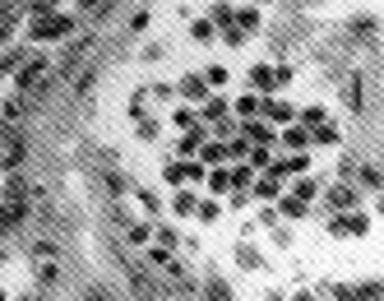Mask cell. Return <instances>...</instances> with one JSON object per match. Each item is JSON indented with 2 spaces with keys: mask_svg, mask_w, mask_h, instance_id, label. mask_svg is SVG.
<instances>
[{
  "mask_svg": "<svg viewBox=\"0 0 384 301\" xmlns=\"http://www.w3.org/2000/svg\"><path fill=\"white\" fill-rule=\"evenodd\" d=\"M75 33V14H46V19H33V28H28V37H33V42H65V37Z\"/></svg>",
  "mask_w": 384,
  "mask_h": 301,
  "instance_id": "6da1fadb",
  "label": "cell"
},
{
  "mask_svg": "<svg viewBox=\"0 0 384 301\" xmlns=\"http://www.w3.org/2000/svg\"><path fill=\"white\" fill-rule=\"evenodd\" d=\"M366 232H371V218L357 213V209L333 213V218H329V236H366Z\"/></svg>",
  "mask_w": 384,
  "mask_h": 301,
  "instance_id": "7a4b0ae2",
  "label": "cell"
},
{
  "mask_svg": "<svg viewBox=\"0 0 384 301\" xmlns=\"http://www.w3.org/2000/svg\"><path fill=\"white\" fill-rule=\"evenodd\" d=\"M176 89H181V98H186L190 107H195V102H199V107H204V102L213 98V89H209V84H204V75H186V79H181V84H176Z\"/></svg>",
  "mask_w": 384,
  "mask_h": 301,
  "instance_id": "3957f363",
  "label": "cell"
},
{
  "mask_svg": "<svg viewBox=\"0 0 384 301\" xmlns=\"http://www.w3.org/2000/svg\"><path fill=\"white\" fill-rule=\"evenodd\" d=\"M260 116H269V125H292V116H297V107L283 98H264L260 102Z\"/></svg>",
  "mask_w": 384,
  "mask_h": 301,
  "instance_id": "277c9868",
  "label": "cell"
},
{
  "mask_svg": "<svg viewBox=\"0 0 384 301\" xmlns=\"http://www.w3.org/2000/svg\"><path fill=\"white\" fill-rule=\"evenodd\" d=\"M23 158H28V144H23L19 134H14V139H5V148H0V167H5V172H19Z\"/></svg>",
  "mask_w": 384,
  "mask_h": 301,
  "instance_id": "5b68a950",
  "label": "cell"
},
{
  "mask_svg": "<svg viewBox=\"0 0 384 301\" xmlns=\"http://www.w3.org/2000/svg\"><path fill=\"white\" fill-rule=\"evenodd\" d=\"M204 144H209V134H204V125H195V130H186V139L176 144V158H199Z\"/></svg>",
  "mask_w": 384,
  "mask_h": 301,
  "instance_id": "8992f818",
  "label": "cell"
},
{
  "mask_svg": "<svg viewBox=\"0 0 384 301\" xmlns=\"http://www.w3.org/2000/svg\"><path fill=\"white\" fill-rule=\"evenodd\" d=\"M283 190H287V186H283V177H278L274 167H269V172H264L260 181H255V195H260V200H278Z\"/></svg>",
  "mask_w": 384,
  "mask_h": 301,
  "instance_id": "52a82bcc",
  "label": "cell"
},
{
  "mask_svg": "<svg viewBox=\"0 0 384 301\" xmlns=\"http://www.w3.org/2000/svg\"><path fill=\"white\" fill-rule=\"evenodd\" d=\"M42 75H46V60H28V65H23L19 75H14V89H19V93H28Z\"/></svg>",
  "mask_w": 384,
  "mask_h": 301,
  "instance_id": "ba28073f",
  "label": "cell"
},
{
  "mask_svg": "<svg viewBox=\"0 0 384 301\" xmlns=\"http://www.w3.org/2000/svg\"><path fill=\"white\" fill-rule=\"evenodd\" d=\"M250 89H255V93L278 89V65H255V70H250Z\"/></svg>",
  "mask_w": 384,
  "mask_h": 301,
  "instance_id": "9c48e42d",
  "label": "cell"
},
{
  "mask_svg": "<svg viewBox=\"0 0 384 301\" xmlns=\"http://www.w3.org/2000/svg\"><path fill=\"white\" fill-rule=\"evenodd\" d=\"M199 162H204V167H222V162H231L227 144H222V139H209V144L199 148Z\"/></svg>",
  "mask_w": 384,
  "mask_h": 301,
  "instance_id": "30bf717a",
  "label": "cell"
},
{
  "mask_svg": "<svg viewBox=\"0 0 384 301\" xmlns=\"http://www.w3.org/2000/svg\"><path fill=\"white\" fill-rule=\"evenodd\" d=\"M241 134L250 139V144H274V139H278V130H274V125H260L255 116H250V121L241 125Z\"/></svg>",
  "mask_w": 384,
  "mask_h": 301,
  "instance_id": "8fae6325",
  "label": "cell"
},
{
  "mask_svg": "<svg viewBox=\"0 0 384 301\" xmlns=\"http://www.w3.org/2000/svg\"><path fill=\"white\" fill-rule=\"evenodd\" d=\"M125 236H130V245H148L153 241V218H130Z\"/></svg>",
  "mask_w": 384,
  "mask_h": 301,
  "instance_id": "7c38bea8",
  "label": "cell"
},
{
  "mask_svg": "<svg viewBox=\"0 0 384 301\" xmlns=\"http://www.w3.org/2000/svg\"><path fill=\"white\" fill-rule=\"evenodd\" d=\"M195 209H199V195H195V190H176V200H172V213H176V218H195Z\"/></svg>",
  "mask_w": 384,
  "mask_h": 301,
  "instance_id": "4fadbf2b",
  "label": "cell"
},
{
  "mask_svg": "<svg viewBox=\"0 0 384 301\" xmlns=\"http://www.w3.org/2000/svg\"><path fill=\"white\" fill-rule=\"evenodd\" d=\"M306 167H310L306 153H297V158H274V172H278V177H301Z\"/></svg>",
  "mask_w": 384,
  "mask_h": 301,
  "instance_id": "5bb4252c",
  "label": "cell"
},
{
  "mask_svg": "<svg viewBox=\"0 0 384 301\" xmlns=\"http://www.w3.org/2000/svg\"><path fill=\"white\" fill-rule=\"evenodd\" d=\"M278 213H283V218H306V213H310V204L306 200H297V195H278Z\"/></svg>",
  "mask_w": 384,
  "mask_h": 301,
  "instance_id": "9a60e30c",
  "label": "cell"
},
{
  "mask_svg": "<svg viewBox=\"0 0 384 301\" xmlns=\"http://www.w3.org/2000/svg\"><path fill=\"white\" fill-rule=\"evenodd\" d=\"M172 125H176V130H195V125H199V107H190V102H181V107L172 112Z\"/></svg>",
  "mask_w": 384,
  "mask_h": 301,
  "instance_id": "2e32d148",
  "label": "cell"
},
{
  "mask_svg": "<svg viewBox=\"0 0 384 301\" xmlns=\"http://www.w3.org/2000/svg\"><path fill=\"white\" fill-rule=\"evenodd\" d=\"M204 186H209L213 195H231V172L227 167H213L209 177H204Z\"/></svg>",
  "mask_w": 384,
  "mask_h": 301,
  "instance_id": "e0dca14e",
  "label": "cell"
},
{
  "mask_svg": "<svg viewBox=\"0 0 384 301\" xmlns=\"http://www.w3.org/2000/svg\"><path fill=\"white\" fill-rule=\"evenodd\" d=\"M278 139H283L287 148H306L310 144V130H306V125H283V134H278Z\"/></svg>",
  "mask_w": 384,
  "mask_h": 301,
  "instance_id": "ac0fdd59",
  "label": "cell"
},
{
  "mask_svg": "<svg viewBox=\"0 0 384 301\" xmlns=\"http://www.w3.org/2000/svg\"><path fill=\"white\" fill-rule=\"evenodd\" d=\"M153 245H162V250H176V245H181V232H176L172 223H158V227H153Z\"/></svg>",
  "mask_w": 384,
  "mask_h": 301,
  "instance_id": "d6986e66",
  "label": "cell"
},
{
  "mask_svg": "<svg viewBox=\"0 0 384 301\" xmlns=\"http://www.w3.org/2000/svg\"><path fill=\"white\" fill-rule=\"evenodd\" d=\"M231 23H236V28H241L245 37H250V33H260V10H255V5H245V10H236V19H231Z\"/></svg>",
  "mask_w": 384,
  "mask_h": 301,
  "instance_id": "ffe728a7",
  "label": "cell"
},
{
  "mask_svg": "<svg viewBox=\"0 0 384 301\" xmlns=\"http://www.w3.org/2000/svg\"><path fill=\"white\" fill-rule=\"evenodd\" d=\"M245 162H250L255 172H269V167H274V153H269V144H250V153H245Z\"/></svg>",
  "mask_w": 384,
  "mask_h": 301,
  "instance_id": "44dd1931",
  "label": "cell"
},
{
  "mask_svg": "<svg viewBox=\"0 0 384 301\" xmlns=\"http://www.w3.org/2000/svg\"><path fill=\"white\" fill-rule=\"evenodd\" d=\"M329 204H333V209H357V186H333Z\"/></svg>",
  "mask_w": 384,
  "mask_h": 301,
  "instance_id": "7402d4cb",
  "label": "cell"
},
{
  "mask_svg": "<svg viewBox=\"0 0 384 301\" xmlns=\"http://www.w3.org/2000/svg\"><path fill=\"white\" fill-rule=\"evenodd\" d=\"M292 195H297V200H306V204H315V200H319V181H315V177H297Z\"/></svg>",
  "mask_w": 384,
  "mask_h": 301,
  "instance_id": "603a6c76",
  "label": "cell"
},
{
  "mask_svg": "<svg viewBox=\"0 0 384 301\" xmlns=\"http://www.w3.org/2000/svg\"><path fill=\"white\" fill-rule=\"evenodd\" d=\"M0 195H5V200H28V181H23L19 172H10V181L0 186Z\"/></svg>",
  "mask_w": 384,
  "mask_h": 301,
  "instance_id": "cb8c5ba5",
  "label": "cell"
},
{
  "mask_svg": "<svg viewBox=\"0 0 384 301\" xmlns=\"http://www.w3.org/2000/svg\"><path fill=\"white\" fill-rule=\"evenodd\" d=\"M199 121H209V125L227 121V102H222V98H209V102H204V112H199Z\"/></svg>",
  "mask_w": 384,
  "mask_h": 301,
  "instance_id": "d4e9b609",
  "label": "cell"
},
{
  "mask_svg": "<svg viewBox=\"0 0 384 301\" xmlns=\"http://www.w3.org/2000/svg\"><path fill=\"white\" fill-rule=\"evenodd\" d=\"M37 283H42V288H56V283H60V269H56V255H51V260H37Z\"/></svg>",
  "mask_w": 384,
  "mask_h": 301,
  "instance_id": "484cf974",
  "label": "cell"
},
{
  "mask_svg": "<svg viewBox=\"0 0 384 301\" xmlns=\"http://www.w3.org/2000/svg\"><path fill=\"white\" fill-rule=\"evenodd\" d=\"M213 33H218V23H213V19H195V23H190V37H195L199 46L213 42Z\"/></svg>",
  "mask_w": 384,
  "mask_h": 301,
  "instance_id": "4316f807",
  "label": "cell"
},
{
  "mask_svg": "<svg viewBox=\"0 0 384 301\" xmlns=\"http://www.w3.org/2000/svg\"><path fill=\"white\" fill-rule=\"evenodd\" d=\"M162 177H167V186H186V181H190L186 158H181V162H167V167H162Z\"/></svg>",
  "mask_w": 384,
  "mask_h": 301,
  "instance_id": "83f0119b",
  "label": "cell"
},
{
  "mask_svg": "<svg viewBox=\"0 0 384 301\" xmlns=\"http://www.w3.org/2000/svg\"><path fill=\"white\" fill-rule=\"evenodd\" d=\"M236 116H241V121L260 116V98H255V93H241V98H236Z\"/></svg>",
  "mask_w": 384,
  "mask_h": 301,
  "instance_id": "f1b7e54d",
  "label": "cell"
},
{
  "mask_svg": "<svg viewBox=\"0 0 384 301\" xmlns=\"http://www.w3.org/2000/svg\"><path fill=\"white\" fill-rule=\"evenodd\" d=\"M227 79H231L227 65H209V70H204V84H209V89H227Z\"/></svg>",
  "mask_w": 384,
  "mask_h": 301,
  "instance_id": "f546056e",
  "label": "cell"
},
{
  "mask_svg": "<svg viewBox=\"0 0 384 301\" xmlns=\"http://www.w3.org/2000/svg\"><path fill=\"white\" fill-rule=\"evenodd\" d=\"M352 33L361 37V42H375V33H380V23H375V19H352Z\"/></svg>",
  "mask_w": 384,
  "mask_h": 301,
  "instance_id": "4dcf8cb0",
  "label": "cell"
},
{
  "mask_svg": "<svg viewBox=\"0 0 384 301\" xmlns=\"http://www.w3.org/2000/svg\"><path fill=\"white\" fill-rule=\"evenodd\" d=\"M301 121H306V130H319V125H329V112H324V107H306Z\"/></svg>",
  "mask_w": 384,
  "mask_h": 301,
  "instance_id": "1f68e13d",
  "label": "cell"
},
{
  "mask_svg": "<svg viewBox=\"0 0 384 301\" xmlns=\"http://www.w3.org/2000/svg\"><path fill=\"white\" fill-rule=\"evenodd\" d=\"M204 301H231L227 283H222V278H209V288H204Z\"/></svg>",
  "mask_w": 384,
  "mask_h": 301,
  "instance_id": "d6a6232c",
  "label": "cell"
},
{
  "mask_svg": "<svg viewBox=\"0 0 384 301\" xmlns=\"http://www.w3.org/2000/svg\"><path fill=\"white\" fill-rule=\"evenodd\" d=\"M310 144H338V130H333V125H319V130H310Z\"/></svg>",
  "mask_w": 384,
  "mask_h": 301,
  "instance_id": "836d02e7",
  "label": "cell"
},
{
  "mask_svg": "<svg viewBox=\"0 0 384 301\" xmlns=\"http://www.w3.org/2000/svg\"><path fill=\"white\" fill-rule=\"evenodd\" d=\"M0 116H5V121H23V98H10V102H5V107H0Z\"/></svg>",
  "mask_w": 384,
  "mask_h": 301,
  "instance_id": "e575fe53",
  "label": "cell"
},
{
  "mask_svg": "<svg viewBox=\"0 0 384 301\" xmlns=\"http://www.w3.org/2000/svg\"><path fill=\"white\" fill-rule=\"evenodd\" d=\"M347 102H352V112H361V75L347 79Z\"/></svg>",
  "mask_w": 384,
  "mask_h": 301,
  "instance_id": "d590c367",
  "label": "cell"
},
{
  "mask_svg": "<svg viewBox=\"0 0 384 301\" xmlns=\"http://www.w3.org/2000/svg\"><path fill=\"white\" fill-rule=\"evenodd\" d=\"M195 218H199V223H218V204H213V200H199Z\"/></svg>",
  "mask_w": 384,
  "mask_h": 301,
  "instance_id": "8d00e7d4",
  "label": "cell"
},
{
  "mask_svg": "<svg viewBox=\"0 0 384 301\" xmlns=\"http://www.w3.org/2000/svg\"><path fill=\"white\" fill-rule=\"evenodd\" d=\"M130 195H134V204H139V209L148 213V218L158 213V204H153V195H148V190H134V186H130Z\"/></svg>",
  "mask_w": 384,
  "mask_h": 301,
  "instance_id": "74e56055",
  "label": "cell"
},
{
  "mask_svg": "<svg viewBox=\"0 0 384 301\" xmlns=\"http://www.w3.org/2000/svg\"><path fill=\"white\" fill-rule=\"evenodd\" d=\"M361 186H371V190H384V172H380V167H361Z\"/></svg>",
  "mask_w": 384,
  "mask_h": 301,
  "instance_id": "f35d334b",
  "label": "cell"
},
{
  "mask_svg": "<svg viewBox=\"0 0 384 301\" xmlns=\"http://www.w3.org/2000/svg\"><path fill=\"white\" fill-rule=\"evenodd\" d=\"M222 42H227V46H245L250 37H245L241 28H236V23H227V33H222Z\"/></svg>",
  "mask_w": 384,
  "mask_h": 301,
  "instance_id": "ab89813d",
  "label": "cell"
},
{
  "mask_svg": "<svg viewBox=\"0 0 384 301\" xmlns=\"http://www.w3.org/2000/svg\"><path fill=\"white\" fill-rule=\"evenodd\" d=\"M213 23H222V28H227L231 19H236V10H231V5H213V14H209Z\"/></svg>",
  "mask_w": 384,
  "mask_h": 301,
  "instance_id": "60d3db41",
  "label": "cell"
},
{
  "mask_svg": "<svg viewBox=\"0 0 384 301\" xmlns=\"http://www.w3.org/2000/svg\"><path fill=\"white\" fill-rule=\"evenodd\" d=\"M75 5H79L84 14H102V10H107V0H75Z\"/></svg>",
  "mask_w": 384,
  "mask_h": 301,
  "instance_id": "b9f144b4",
  "label": "cell"
},
{
  "mask_svg": "<svg viewBox=\"0 0 384 301\" xmlns=\"http://www.w3.org/2000/svg\"><path fill=\"white\" fill-rule=\"evenodd\" d=\"M241 264H245V269H260V255H255L250 245H241Z\"/></svg>",
  "mask_w": 384,
  "mask_h": 301,
  "instance_id": "7bdbcfd3",
  "label": "cell"
},
{
  "mask_svg": "<svg viewBox=\"0 0 384 301\" xmlns=\"http://www.w3.org/2000/svg\"><path fill=\"white\" fill-rule=\"evenodd\" d=\"M292 79H297V75H292V65H278V89H287Z\"/></svg>",
  "mask_w": 384,
  "mask_h": 301,
  "instance_id": "ee69618b",
  "label": "cell"
},
{
  "mask_svg": "<svg viewBox=\"0 0 384 301\" xmlns=\"http://www.w3.org/2000/svg\"><path fill=\"white\" fill-rule=\"evenodd\" d=\"M130 28H134V33H143V28H148V10H139V14H134V19H130Z\"/></svg>",
  "mask_w": 384,
  "mask_h": 301,
  "instance_id": "f6af8a7d",
  "label": "cell"
},
{
  "mask_svg": "<svg viewBox=\"0 0 384 301\" xmlns=\"http://www.w3.org/2000/svg\"><path fill=\"white\" fill-rule=\"evenodd\" d=\"M88 301H107V292H88Z\"/></svg>",
  "mask_w": 384,
  "mask_h": 301,
  "instance_id": "bcb514c9",
  "label": "cell"
},
{
  "mask_svg": "<svg viewBox=\"0 0 384 301\" xmlns=\"http://www.w3.org/2000/svg\"><path fill=\"white\" fill-rule=\"evenodd\" d=\"M269 301H283V292H269Z\"/></svg>",
  "mask_w": 384,
  "mask_h": 301,
  "instance_id": "7dc6e473",
  "label": "cell"
},
{
  "mask_svg": "<svg viewBox=\"0 0 384 301\" xmlns=\"http://www.w3.org/2000/svg\"><path fill=\"white\" fill-rule=\"evenodd\" d=\"M297 301H315V297H310V292H301V297H297Z\"/></svg>",
  "mask_w": 384,
  "mask_h": 301,
  "instance_id": "c3c4849f",
  "label": "cell"
},
{
  "mask_svg": "<svg viewBox=\"0 0 384 301\" xmlns=\"http://www.w3.org/2000/svg\"><path fill=\"white\" fill-rule=\"evenodd\" d=\"M0 301H10V292H5V288H0Z\"/></svg>",
  "mask_w": 384,
  "mask_h": 301,
  "instance_id": "681fc988",
  "label": "cell"
},
{
  "mask_svg": "<svg viewBox=\"0 0 384 301\" xmlns=\"http://www.w3.org/2000/svg\"><path fill=\"white\" fill-rule=\"evenodd\" d=\"M380 213H384V195H380Z\"/></svg>",
  "mask_w": 384,
  "mask_h": 301,
  "instance_id": "f907efd6",
  "label": "cell"
},
{
  "mask_svg": "<svg viewBox=\"0 0 384 301\" xmlns=\"http://www.w3.org/2000/svg\"><path fill=\"white\" fill-rule=\"evenodd\" d=\"M0 200H5V195H0Z\"/></svg>",
  "mask_w": 384,
  "mask_h": 301,
  "instance_id": "816d5d0a",
  "label": "cell"
}]
</instances>
